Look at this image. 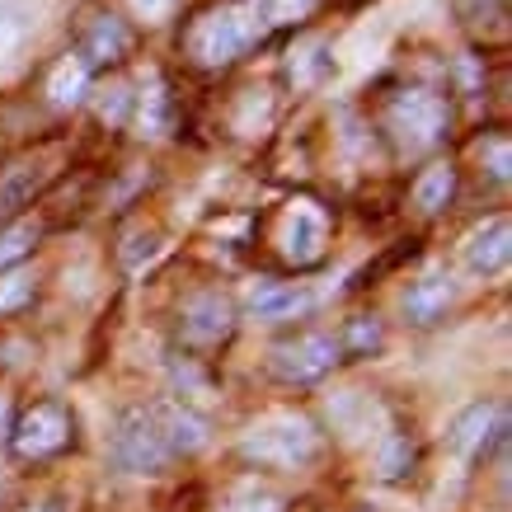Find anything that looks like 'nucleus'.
<instances>
[{
	"instance_id": "nucleus-1",
	"label": "nucleus",
	"mask_w": 512,
	"mask_h": 512,
	"mask_svg": "<svg viewBox=\"0 0 512 512\" xmlns=\"http://www.w3.org/2000/svg\"><path fill=\"white\" fill-rule=\"evenodd\" d=\"M315 0H240L226 10H212L198 29L188 33V52L202 66H226L254 43H264L273 29L296 24L301 15H311Z\"/></svg>"
},
{
	"instance_id": "nucleus-2",
	"label": "nucleus",
	"mask_w": 512,
	"mask_h": 512,
	"mask_svg": "<svg viewBox=\"0 0 512 512\" xmlns=\"http://www.w3.org/2000/svg\"><path fill=\"white\" fill-rule=\"evenodd\" d=\"M240 451H245L249 461H259V466L301 470L320 456V433H315L311 419H301V414H273V419L249 428Z\"/></svg>"
},
{
	"instance_id": "nucleus-3",
	"label": "nucleus",
	"mask_w": 512,
	"mask_h": 512,
	"mask_svg": "<svg viewBox=\"0 0 512 512\" xmlns=\"http://www.w3.org/2000/svg\"><path fill=\"white\" fill-rule=\"evenodd\" d=\"M109 451L113 466L127 470V475H156V470L170 466V447H165L151 409H127L109 437Z\"/></svg>"
},
{
	"instance_id": "nucleus-4",
	"label": "nucleus",
	"mask_w": 512,
	"mask_h": 512,
	"mask_svg": "<svg viewBox=\"0 0 512 512\" xmlns=\"http://www.w3.org/2000/svg\"><path fill=\"white\" fill-rule=\"evenodd\" d=\"M390 127L400 132V141L409 151H428L442 132H447V109H442V99L428 90H404L395 99V109H390Z\"/></svg>"
},
{
	"instance_id": "nucleus-5",
	"label": "nucleus",
	"mask_w": 512,
	"mask_h": 512,
	"mask_svg": "<svg viewBox=\"0 0 512 512\" xmlns=\"http://www.w3.org/2000/svg\"><path fill=\"white\" fill-rule=\"evenodd\" d=\"M334 362H339V339H329V334H301L296 343H282L278 353H273V372L282 381H320L325 372H334Z\"/></svg>"
},
{
	"instance_id": "nucleus-6",
	"label": "nucleus",
	"mask_w": 512,
	"mask_h": 512,
	"mask_svg": "<svg viewBox=\"0 0 512 512\" xmlns=\"http://www.w3.org/2000/svg\"><path fill=\"white\" fill-rule=\"evenodd\" d=\"M66 437H71V419H66L62 404H33L15 423V451L24 461H43L52 451H62Z\"/></svg>"
},
{
	"instance_id": "nucleus-7",
	"label": "nucleus",
	"mask_w": 512,
	"mask_h": 512,
	"mask_svg": "<svg viewBox=\"0 0 512 512\" xmlns=\"http://www.w3.org/2000/svg\"><path fill=\"white\" fill-rule=\"evenodd\" d=\"M325 217L315 212L311 202H296L292 212H287V221H282V254L292 259L296 268H311L325 259Z\"/></svg>"
},
{
	"instance_id": "nucleus-8",
	"label": "nucleus",
	"mask_w": 512,
	"mask_h": 512,
	"mask_svg": "<svg viewBox=\"0 0 512 512\" xmlns=\"http://www.w3.org/2000/svg\"><path fill=\"white\" fill-rule=\"evenodd\" d=\"M156 414V428L160 437H165V447H170V456H193V451H202L207 442H212V433H207V419L202 414H193L188 404H160V409H151Z\"/></svg>"
},
{
	"instance_id": "nucleus-9",
	"label": "nucleus",
	"mask_w": 512,
	"mask_h": 512,
	"mask_svg": "<svg viewBox=\"0 0 512 512\" xmlns=\"http://www.w3.org/2000/svg\"><path fill=\"white\" fill-rule=\"evenodd\" d=\"M231 334V301L217 292H202L184 306V339L188 343H217Z\"/></svg>"
},
{
	"instance_id": "nucleus-10",
	"label": "nucleus",
	"mask_w": 512,
	"mask_h": 512,
	"mask_svg": "<svg viewBox=\"0 0 512 512\" xmlns=\"http://www.w3.org/2000/svg\"><path fill=\"white\" fill-rule=\"evenodd\" d=\"M508 254H512V226H508V217L484 221L480 231L466 240L470 273H498V268L508 264Z\"/></svg>"
},
{
	"instance_id": "nucleus-11",
	"label": "nucleus",
	"mask_w": 512,
	"mask_h": 512,
	"mask_svg": "<svg viewBox=\"0 0 512 512\" xmlns=\"http://www.w3.org/2000/svg\"><path fill=\"white\" fill-rule=\"evenodd\" d=\"M494 433H503V414L494 404H470L466 414L451 423V451L456 456H475V451H484V442Z\"/></svg>"
},
{
	"instance_id": "nucleus-12",
	"label": "nucleus",
	"mask_w": 512,
	"mask_h": 512,
	"mask_svg": "<svg viewBox=\"0 0 512 512\" xmlns=\"http://www.w3.org/2000/svg\"><path fill=\"white\" fill-rule=\"evenodd\" d=\"M311 292H301V287H282V282H259L254 292H249V311L259 315V320H292V315L311 311Z\"/></svg>"
},
{
	"instance_id": "nucleus-13",
	"label": "nucleus",
	"mask_w": 512,
	"mask_h": 512,
	"mask_svg": "<svg viewBox=\"0 0 512 512\" xmlns=\"http://www.w3.org/2000/svg\"><path fill=\"white\" fill-rule=\"evenodd\" d=\"M451 301H456L451 278H423V282H414V287L404 292V315H409L414 325H433V320L447 315Z\"/></svg>"
},
{
	"instance_id": "nucleus-14",
	"label": "nucleus",
	"mask_w": 512,
	"mask_h": 512,
	"mask_svg": "<svg viewBox=\"0 0 512 512\" xmlns=\"http://www.w3.org/2000/svg\"><path fill=\"white\" fill-rule=\"evenodd\" d=\"M127 52V29L118 24V19H99L90 29V38H85V57L80 62L85 66H99V62H118Z\"/></svg>"
},
{
	"instance_id": "nucleus-15",
	"label": "nucleus",
	"mask_w": 512,
	"mask_h": 512,
	"mask_svg": "<svg viewBox=\"0 0 512 512\" xmlns=\"http://www.w3.org/2000/svg\"><path fill=\"white\" fill-rule=\"evenodd\" d=\"M451 188H456V174H451L447 165H433V170L419 179V188H414V202H419L423 212H437V207H447Z\"/></svg>"
},
{
	"instance_id": "nucleus-16",
	"label": "nucleus",
	"mask_w": 512,
	"mask_h": 512,
	"mask_svg": "<svg viewBox=\"0 0 512 512\" xmlns=\"http://www.w3.org/2000/svg\"><path fill=\"white\" fill-rule=\"evenodd\" d=\"M85 80H90V66L80 62V57H66V62L57 66L52 85H47V94H52L57 104H76L80 90H85Z\"/></svg>"
},
{
	"instance_id": "nucleus-17",
	"label": "nucleus",
	"mask_w": 512,
	"mask_h": 512,
	"mask_svg": "<svg viewBox=\"0 0 512 512\" xmlns=\"http://www.w3.org/2000/svg\"><path fill=\"white\" fill-rule=\"evenodd\" d=\"M33 240H38L33 226H10V231H0V268L15 264V259H24V254L33 249Z\"/></svg>"
},
{
	"instance_id": "nucleus-18",
	"label": "nucleus",
	"mask_w": 512,
	"mask_h": 512,
	"mask_svg": "<svg viewBox=\"0 0 512 512\" xmlns=\"http://www.w3.org/2000/svg\"><path fill=\"white\" fill-rule=\"evenodd\" d=\"M141 127L146 132H165L170 127V94L165 90H151L141 99Z\"/></svg>"
},
{
	"instance_id": "nucleus-19",
	"label": "nucleus",
	"mask_w": 512,
	"mask_h": 512,
	"mask_svg": "<svg viewBox=\"0 0 512 512\" xmlns=\"http://www.w3.org/2000/svg\"><path fill=\"white\" fill-rule=\"evenodd\" d=\"M33 296V278L15 273V278H0V311H19Z\"/></svg>"
},
{
	"instance_id": "nucleus-20",
	"label": "nucleus",
	"mask_w": 512,
	"mask_h": 512,
	"mask_svg": "<svg viewBox=\"0 0 512 512\" xmlns=\"http://www.w3.org/2000/svg\"><path fill=\"white\" fill-rule=\"evenodd\" d=\"M404 470H409V442L390 437L386 447H381V475H386V480H395V475H404Z\"/></svg>"
},
{
	"instance_id": "nucleus-21",
	"label": "nucleus",
	"mask_w": 512,
	"mask_h": 512,
	"mask_svg": "<svg viewBox=\"0 0 512 512\" xmlns=\"http://www.w3.org/2000/svg\"><path fill=\"white\" fill-rule=\"evenodd\" d=\"M33 188H38V179H33V174H15L10 184L0 188V212H15V207H19L24 198H29Z\"/></svg>"
},
{
	"instance_id": "nucleus-22",
	"label": "nucleus",
	"mask_w": 512,
	"mask_h": 512,
	"mask_svg": "<svg viewBox=\"0 0 512 512\" xmlns=\"http://www.w3.org/2000/svg\"><path fill=\"white\" fill-rule=\"evenodd\" d=\"M226 512H282V508L268 494H245V498H235Z\"/></svg>"
},
{
	"instance_id": "nucleus-23",
	"label": "nucleus",
	"mask_w": 512,
	"mask_h": 512,
	"mask_svg": "<svg viewBox=\"0 0 512 512\" xmlns=\"http://www.w3.org/2000/svg\"><path fill=\"white\" fill-rule=\"evenodd\" d=\"M15 43H19V24L5 15V5H0V57H5V52H15Z\"/></svg>"
},
{
	"instance_id": "nucleus-24",
	"label": "nucleus",
	"mask_w": 512,
	"mask_h": 512,
	"mask_svg": "<svg viewBox=\"0 0 512 512\" xmlns=\"http://www.w3.org/2000/svg\"><path fill=\"white\" fill-rule=\"evenodd\" d=\"M170 5H174V0H132V10H137V15H146V19H160Z\"/></svg>"
},
{
	"instance_id": "nucleus-25",
	"label": "nucleus",
	"mask_w": 512,
	"mask_h": 512,
	"mask_svg": "<svg viewBox=\"0 0 512 512\" xmlns=\"http://www.w3.org/2000/svg\"><path fill=\"white\" fill-rule=\"evenodd\" d=\"M376 339H381V329H376V325H367V320H357V325H353V343H357V348H372Z\"/></svg>"
},
{
	"instance_id": "nucleus-26",
	"label": "nucleus",
	"mask_w": 512,
	"mask_h": 512,
	"mask_svg": "<svg viewBox=\"0 0 512 512\" xmlns=\"http://www.w3.org/2000/svg\"><path fill=\"white\" fill-rule=\"evenodd\" d=\"M494 179L508 184V141H494Z\"/></svg>"
},
{
	"instance_id": "nucleus-27",
	"label": "nucleus",
	"mask_w": 512,
	"mask_h": 512,
	"mask_svg": "<svg viewBox=\"0 0 512 512\" xmlns=\"http://www.w3.org/2000/svg\"><path fill=\"white\" fill-rule=\"evenodd\" d=\"M29 512H66V508H57V503H43V508H29Z\"/></svg>"
}]
</instances>
